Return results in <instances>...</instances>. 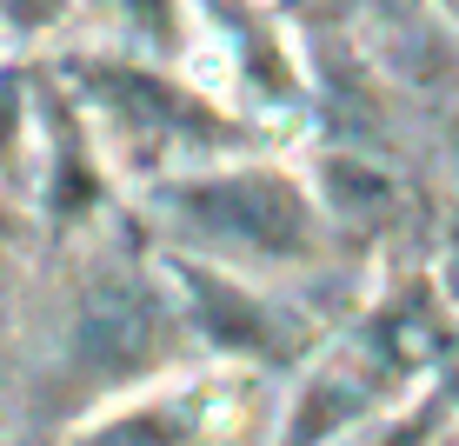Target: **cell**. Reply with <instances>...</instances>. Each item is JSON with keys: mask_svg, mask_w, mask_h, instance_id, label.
Instances as JSON below:
<instances>
[{"mask_svg": "<svg viewBox=\"0 0 459 446\" xmlns=\"http://www.w3.org/2000/svg\"><path fill=\"white\" fill-rule=\"evenodd\" d=\"M180 220L194 233H207L220 247H247L266 260H293L313 247V206L299 200V187L273 167H247V173H213L173 194Z\"/></svg>", "mask_w": 459, "mask_h": 446, "instance_id": "cell-1", "label": "cell"}, {"mask_svg": "<svg viewBox=\"0 0 459 446\" xmlns=\"http://www.w3.org/2000/svg\"><path fill=\"white\" fill-rule=\"evenodd\" d=\"M93 93H100L107 120L134 140H207L213 134V114L200 101H186L173 81L160 74H134V67H93L87 74Z\"/></svg>", "mask_w": 459, "mask_h": 446, "instance_id": "cell-2", "label": "cell"}, {"mask_svg": "<svg viewBox=\"0 0 459 446\" xmlns=\"http://www.w3.org/2000/svg\"><path fill=\"white\" fill-rule=\"evenodd\" d=\"M153 340H160V307H153L147 286H126V280L93 286V300L81 313L87 360H100V366H140Z\"/></svg>", "mask_w": 459, "mask_h": 446, "instance_id": "cell-3", "label": "cell"}, {"mask_svg": "<svg viewBox=\"0 0 459 446\" xmlns=\"http://www.w3.org/2000/svg\"><path fill=\"white\" fill-rule=\"evenodd\" d=\"M186 286H194L200 327H207V340H213V346H240V354H260V346L273 340V327H266L260 300H247L240 286L207 280V274H186Z\"/></svg>", "mask_w": 459, "mask_h": 446, "instance_id": "cell-4", "label": "cell"}, {"mask_svg": "<svg viewBox=\"0 0 459 446\" xmlns=\"http://www.w3.org/2000/svg\"><path fill=\"white\" fill-rule=\"evenodd\" d=\"M13 114H21V87H13V74H0V153L13 140Z\"/></svg>", "mask_w": 459, "mask_h": 446, "instance_id": "cell-5", "label": "cell"}, {"mask_svg": "<svg viewBox=\"0 0 459 446\" xmlns=\"http://www.w3.org/2000/svg\"><path fill=\"white\" fill-rule=\"evenodd\" d=\"M0 7H7L13 21H21V27H34L40 13H54V0H0Z\"/></svg>", "mask_w": 459, "mask_h": 446, "instance_id": "cell-6", "label": "cell"}]
</instances>
